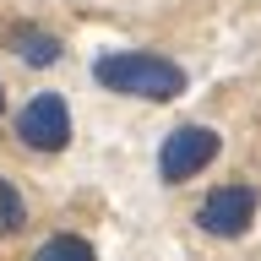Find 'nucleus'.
<instances>
[{"instance_id":"1","label":"nucleus","mask_w":261,"mask_h":261,"mask_svg":"<svg viewBox=\"0 0 261 261\" xmlns=\"http://www.w3.org/2000/svg\"><path fill=\"white\" fill-rule=\"evenodd\" d=\"M93 82L109 87L120 98H142V103H169V98L185 93V65H174L169 55H152V49H109L93 60Z\"/></svg>"},{"instance_id":"2","label":"nucleus","mask_w":261,"mask_h":261,"mask_svg":"<svg viewBox=\"0 0 261 261\" xmlns=\"http://www.w3.org/2000/svg\"><path fill=\"white\" fill-rule=\"evenodd\" d=\"M218 152H223V136L212 125H174L163 136V147H158V179L163 185H185V179H196Z\"/></svg>"},{"instance_id":"3","label":"nucleus","mask_w":261,"mask_h":261,"mask_svg":"<svg viewBox=\"0 0 261 261\" xmlns=\"http://www.w3.org/2000/svg\"><path fill=\"white\" fill-rule=\"evenodd\" d=\"M16 142L28 152H65L71 147V103L60 93H33L16 109Z\"/></svg>"},{"instance_id":"4","label":"nucleus","mask_w":261,"mask_h":261,"mask_svg":"<svg viewBox=\"0 0 261 261\" xmlns=\"http://www.w3.org/2000/svg\"><path fill=\"white\" fill-rule=\"evenodd\" d=\"M256 207H261L256 185H218V191L201 196L196 228L212 234V240H240V234H250V223H256Z\"/></svg>"},{"instance_id":"5","label":"nucleus","mask_w":261,"mask_h":261,"mask_svg":"<svg viewBox=\"0 0 261 261\" xmlns=\"http://www.w3.org/2000/svg\"><path fill=\"white\" fill-rule=\"evenodd\" d=\"M6 44H11V55L22 65H33V71H49V65L65 55V44L49 28H38V22H16V28L6 33Z\"/></svg>"},{"instance_id":"6","label":"nucleus","mask_w":261,"mask_h":261,"mask_svg":"<svg viewBox=\"0 0 261 261\" xmlns=\"http://www.w3.org/2000/svg\"><path fill=\"white\" fill-rule=\"evenodd\" d=\"M28 261H98L93 240H82V234H49Z\"/></svg>"},{"instance_id":"7","label":"nucleus","mask_w":261,"mask_h":261,"mask_svg":"<svg viewBox=\"0 0 261 261\" xmlns=\"http://www.w3.org/2000/svg\"><path fill=\"white\" fill-rule=\"evenodd\" d=\"M22 223H28V207H22V191H16L11 179L0 174V228H6V234H16Z\"/></svg>"},{"instance_id":"8","label":"nucleus","mask_w":261,"mask_h":261,"mask_svg":"<svg viewBox=\"0 0 261 261\" xmlns=\"http://www.w3.org/2000/svg\"><path fill=\"white\" fill-rule=\"evenodd\" d=\"M0 114H6V87H0Z\"/></svg>"}]
</instances>
